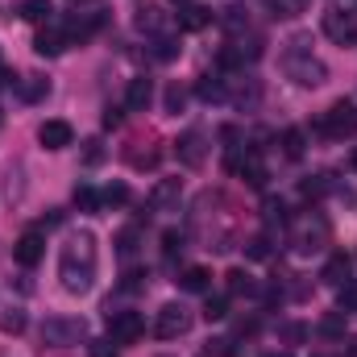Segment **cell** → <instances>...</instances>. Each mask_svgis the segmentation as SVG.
Masks as SVG:
<instances>
[{
    "label": "cell",
    "mask_w": 357,
    "mask_h": 357,
    "mask_svg": "<svg viewBox=\"0 0 357 357\" xmlns=\"http://www.w3.org/2000/svg\"><path fill=\"white\" fill-rule=\"evenodd\" d=\"M88 349H91V357H121V349H116L112 337H108V341H91Z\"/></svg>",
    "instance_id": "b9f144b4"
},
{
    "label": "cell",
    "mask_w": 357,
    "mask_h": 357,
    "mask_svg": "<svg viewBox=\"0 0 357 357\" xmlns=\"http://www.w3.org/2000/svg\"><path fill=\"white\" fill-rule=\"evenodd\" d=\"M303 46H307L303 38L291 42V50H287V59H282V71H287V79H295L299 88H320V84L328 79V67H324L312 50H303Z\"/></svg>",
    "instance_id": "7a4b0ae2"
},
{
    "label": "cell",
    "mask_w": 357,
    "mask_h": 357,
    "mask_svg": "<svg viewBox=\"0 0 357 357\" xmlns=\"http://www.w3.org/2000/svg\"><path fill=\"white\" fill-rule=\"evenodd\" d=\"M237 333H241V337H254V333H258V320H254V316H250V320H237Z\"/></svg>",
    "instance_id": "ee69618b"
},
{
    "label": "cell",
    "mask_w": 357,
    "mask_h": 357,
    "mask_svg": "<svg viewBox=\"0 0 357 357\" xmlns=\"http://www.w3.org/2000/svg\"><path fill=\"white\" fill-rule=\"evenodd\" d=\"M204 354L208 357H237V341H233V337H212V341L204 345Z\"/></svg>",
    "instance_id": "f1b7e54d"
},
{
    "label": "cell",
    "mask_w": 357,
    "mask_h": 357,
    "mask_svg": "<svg viewBox=\"0 0 357 357\" xmlns=\"http://www.w3.org/2000/svg\"><path fill=\"white\" fill-rule=\"evenodd\" d=\"M175 54H178V42H171V38H158V42H154V59H158V63H171Z\"/></svg>",
    "instance_id": "74e56055"
},
{
    "label": "cell",
    "mask_w": 357,
    "mask_h": 357,
    "mask_svg": "<svg viewBox=\"0 0 357 357\" xmlns=\"http://www.w3.org/2000/svg\"><path fill=\"white\" fill-rule=\"evenodd\" d=\"M116 254H121V258H133V254H137V229H121V237H116Z\"/></svg>",
    "instance_id": "836d02e7"
},
{
    "label": "cell",
    "mask_w": 357,
    "mask_h": 357,
    "mask_svg": "<svg viewBox=\"0 0 357 357\" xmlns=\"http://www.w3.org/2000/svg\"><path fill=\"white\" fill-rule=\"evenodd\" d=\"M75 208H79V212H96V208H100V191H91L88 183L75 187Z\"/></svg>",
    "instance_id": "d6a6232c"
},
{
    "label": "cell",
    "mask_w": 357,
    "mask_h": 357,
    "mask_svg": "<svg viewBox=\"0 0 357 357\" xmlns=\"http://www.w3.org/2000/svg\"><path fill=\"white\" fill-rule=\"evenodd\" d=\"M266 357H291V354H266Z\"/></svg>",
    "instance_id": "bcb514c9"
},
{
    "label": "cell",
    "mask_w": 357,
    "mask_h": 357,
    "mask_svg": "<svg viewBox=\"0 0 357 357\" xmlns=\"http://www.w3.org/2000/svg\"><path fill=\"white\" fill-rule=\"evenodd\" d=\"M208 282H212V274H208L204 266H187L183 274H178V287H183V291H195V295L208 291Z\"/></svg>",
    "instance_id": "ffe728a7"
},
{
    "label": "cell",
    "mask_w": 357,
    "mask_h": 357,
    "mask_svg": "<svg viewBox=\"0 0 357 357\" xmlns=\"http://www.w3.org/2000/svg\"><path fill=\"white\" fill-rule=\"evenodd\" d=\"M245 254H250L254 262H266V258H270V237H266V233L250 237V241H245Z\"/></svg>",
    "instance_id": "1f68e13d"
},
{
    "label": "cell",
    "mask_w": 357,
    "mask_h": 357,
    "mask_svg": "<svg viewBox=\"0 0 357 357\" xmlns=\"http://www.w3.org/2000/svg\"><path fill=\"white\" fill-rule=\"evenodd\" d=\"M183 204V178H158L150 191V208L154 212H178Z\"/></svg>",
    "instance_id": "8fae6325"
},
{
    "label": "cell",
    "mask_w": 357,
    "mask_h": 357,
    "mask_svg": "<svg viewBox=\"0 0 357 357\" xmlns=\"http://www.w3.org/2000/svg\"><path fill=\"white\" fill-rule=\"evenodd\" d=\"M175 154H178V162L191 167V171L204 167V158H208V142H204V133H199V129H187V133L175 142Z\"/></svg>",
    "instance_id": "30bf717a"
},
{
    "label": "cell",
    "mask_w": 357,
    "mask_h": 357,
    "mask_svg": "<svg viewBox=\"0 0 357 357\" xmlns=\"http://www.w3.org/2000/svg\"><path fill=\"white\" fill-rule=\"evenodd\" d=\"M17 84V96L25 100V104H38V100H46V91H50V84L42 79V75H21V79H13Z\"/></svg>",
    "instance_id": "d6986e66"
},
{
    "label": "cell",
    "mask_w": 357,
    "mask_h": 357,
    "mask_svg": "<svg viewBox=\"0 0 357 357\" xmlns=\"http://www.w3.org/2000/svg\"><path fill=\"white\" fill-rule=\"evenodd\" d=\"M341 357H357V337L349 341V345H345V354H341Z\"/></svg>",
    "instance_id": "f6af8a7d"
},
{
    "label": "cell",
    "mask_w": 357,
    "mask_h": 357,
    "mask_svg": "<svg viewBox=\"0 0 357 357\" xmlns=\"http://www.w3.org/2000/svg\"><path fill=\"white\" fill-rule=\"evenodd\" d=\"M328 245V220H299L295 225V250L299 254H316V250H324Z\"/></svg>",
    "instance_id": "ba28073f"
},
{
    "label": "cell",
    "mask_w": 357,
    "mask_h": 357,
    "mask_svg": "<svg viewBox=\"0 0 357 357\" xmlns=\"http://www.w3.org/2000/svg\"><path fill=\"white\" fill-rule=\"evenodd\" d=\"M220 25H225V29H233V33H241V29L250 25V21H245V8H225Z\"/></svg>",
    "instance_id": "d590c367"
},
{
    "label": "cell",
    "mask_w": 357,
    "mask_h": 357,
    "mask_svg": "<svg viewBox=\"0 0 357 357\" xmlns=\"http://www.w3.org/2000/svg\"><path fill=\"white\" fill-rule=\"evenodd\" d=\"M108 333L116 345H137L146 333V320H142V312H108Z\"/></svg>",
    "instance_id": "8992f818"
},
{
    "label": "cell",
    "mask_w": 357,
    "mask_h": 357,
    "mask_svg": "<svg viewBox=\"0 0 357 357\" xmlns=\"http://www.w3.org/2000/svg\"><path fill=\"white\" fill-rule=\"evenodd\" d=\"M38 142H42L46 150H67V146L75 142V129H71L67 121H42V129H38Z\"/></svg>",
    "instance_id": "7c38bea8"
},
{
    "label": "cell",
    "mask_w": 357,
    "mask_h": 357,
    "mask_svg": "<svg viewBox=\"0 0 357 357\" xmlns=\"http://www.w3.org/2000/svg\"><path fill=\"white\" fill-rule=\"evenodd\" d=\"M208 25H212V13H208L204 4H183V8H178V29L199 33V29H208Z\"/></svg>",
    "instance_id": "9a60e30c"
},
{
    "label": "cell",
    "mask_w": 357,
    "mask_h": 357,
    "mask_svg": "<svg viewBox=\"0 0 357 357\" xmlns=\"http://www.w3.org/2000/svg\"><path fill=\"white\" fill-rule=\"evenodd\" d=\"M121 121H125V112H121L116 104H108V108H104V129H116Z\"/></svg>",
    "instance_id": "7bdbcfd3"
},
{
    "label": "cell",
    "mask_w": 357,
    "mask_h": 357,
    "mask_svg": "<svg viewBox=\"0 0 357 357\" xmlns=\"http://www.w3.org/2000/svg\"><path fill=\"white\" fill-rule=\"evenodd\" d=\"M100 204H108V208H125V204H129V187H125V183H108V187L100 191Z\"/></svg>",
    "instance_id": "484cf974"
},
{
    "label": "cell",
    "mask_w": 357,
    "mask_h": 357,
    "mask_svg": "<svg viewBox=\"0 0 357 357\" xmlns=\"http://www.w3.org/2000/svg\"><path fill=\"white\" fill-rule=\"evenodd\" d=\"M320 337H345V312H328L320 320Z\"/></svg>",
    "instance_id": "4dcf8cb0"
},
{
    "label": "cell",
    "mask_w": 357,
    "mask_h": 357,
    "mask_svg": "<svg viewBox=\"0 0 357 357\" xmlns=\"http://www.w3.org/2000/svg\"><path fill=\"white\" fill-rule=\"evenodd\" d=\"M178 250H183V233L167 229V233H162V254H167V258H175Z\"/></svg>",
    "instance_id": "60d3db41"
},
{
    "label": "cell",
    "mask_w": 357,
    "mask_h": 357,
    "mask_svg": "<svg viewBox=\"0 0 357 357\" xmlns=\"http://www.w3.org/2000/svg\"><path fill=\"white\" fill-rule=\"evenodd\" d=\"M278 341H287V345H303V341H307V324H299V320L278 324Z\"/></svg>",
    "instance_id": "4316f807"
},
{
    "label": "cell",
    "mask_w": 357,
    "mask_h": 357,
    "mask_svg": "<svg viewBox=\"0 0 357 357\" xmlns=\"http://www.w3.org/2000/svg\"><path fill=\"white\" fill-rule=\"evenodd\" d=\"M316 133L333 137V142H345V137H357V108L349 100H337L328 112H320L316 121Z\"/></svg>",
    "instance_id": "3957f363"
},
{
    "label": "cell",
    "mask_w": 357,
    "mask_h": 357,
    "mask_svg": "<svg viewBox=\"0 0 357 357\" xmlns=\"http://www.w3.org/2000/svg\"><path fill=\"white\" fill-rule=\"evenodd\" d=\"M137 29L142 33H158L162 29V8L158 4H142L137 8Z\"/></svg>",
    "instance_id": "44dd1931"
},
{
    "label": "cell",
    "mask_w": 357,
    "mask_h": 357,
    "mask_svg": "<svg viewBox=\"0 0 357 357\" xmlns=\"http://www.w3.org/2000/svg\"><path fill=\"white\" fill-rule=\"evenodd\" d=\"M0 333H13V337H17V333H25V312H17V307H13V312H4V316H0Z\"/></svg>",
    "instance_id": "e575fe53"
},
{
    "label": "cell",
    "mask_w": 357,
    "mask_h": 357,
    "mask_svg": "<svg viewBox=\"0 0 357 357\" xmlns=\"http://www.w3.org/2000/svg\"><path fill=\"white\" fill-rule=\"evenodd\" d=\"M71 4H91V0H71Z\"/></svg>",
    "instance_id": "7dc6e473"
},
{
    "label": "cell",
    "mask_w": 357,
    "mask_h": 357,
    "mask_svg": "<svg viewBox=\"0 0 357 357\" xmlns=\"http://www.w3.org/2000/svg\"><path fill=\"white\" fill-rule=\"evenodd\" d=\"M191 312L183 307V303H162L158 307V320H154V333L162 337V341H178V337H187L191 333Z\"/></svg>",
    "instance_id": "5b68a950"
},
{
    "label": "cell",
    "mask_w": 357,
    "mask_h": 357,
    "mask_svg": "<svg viewBox=\"0 0 357 357\" xmlns=\"http://www.w3.org/2000/svg\"><path fill=\"white\" fill-rule=\"evenodd\" d=\"M42 254H46V237H42L38 229H25V233L17 237V245H13V258H17L25 270L38 266V262H42Z\"/></svg>",
    "instance_id": "9c48e42d"
},
{
    "label": "cell",
    "mask_w": 357,
    "mask_h": 357,
    "mask_svg": "<svg viewBox=\"0 0 357 357\" xmlns=\"http://www.w3.org/2000/svg\"><path fill=\"white\" fill-rule=\"evenodd\" d=\"M354 171H357V150H354Z\"/></svg>",
    "instance_id": "c3c4849f"
},
{
    "label": "cell",
    "mask_w": 357,
    "mask_h": 357,
    "mask_svg": "<svg viewBox=\"0 0 357 357\" xmlns=\"http://www.w3.org/2000/svg\"><path fill=\"white\" fill-rule=\"evenodd\" d=\"M324 33L337 46H354L357 42V13H349V8H328L324 13Z\"/></svg>",
    "instance_id": "52a82bcc"
},
{
    "label": "cell",
    "mask_w": 357,
    "mask_h": 357,
    "mask_svg": "<svg viewBox=\"0 0 357 357\" xmlns=\"http://www.w3.org/2000/svg\"><path fill=\"white\" fill-rule=\"evenodd\" d=\"M96 266H100V250H96V233L79 229L63 254H59V278H63V291L67 295H88L96 287Z\"/></svg>",
    "instance_id": "6da1fadb"
},
{
    "label": "cell",
    "mask_w": 357,
    "mask_h": 357,
    "mask_svg": "<svg viewBox=\"0 0 357 357\" xmlns=\"http://www.w3.org/2000/svg\"><path fill=\"white\" fill-rule=\"evenodd\" d=\"M25 21H33V25H42V21H50V13H54V4L50 0H25L21 8H17Z\"/></svg>",
    "instance_id": "7402d4cb"
},
{
    "label": "cell",
    "mask_w": 357,
    "mask_h": 357,
    "mask_svg": "<svg viewBox=\"0 0 357 357\" xmlns=\"http://www.w3.org/2000/svg\"><path fill=\"white\" fill-rule=\"evenodd\" d=\"M100 162H104V142L91 137V142H84V167H100Z\"/></svg>",
    "instance_id": "8d00e7d4"
},
{
    "label": "cell",
    "mask_w": 357,
    "mask_h": 357,
    "mask_svg": "<svg viewBox=\"0 0 357 357\" xmlns=\"http://www.w3.org/2000/svg\"><path fill=\"white\" fill-rule=\"evenodd\" d=\"M195 96H199L204 104H225V100H229V79H225L220 71H212V75H199Z\"/></svg>",
    "instance_id": "5bb4252c"
},
{
    "label": "cell",
    "mask_w": 357,
    "mask_h": 357,
    "mask_svg": "<svg viewBox=\"0 0 357 357\" xmlns=\"http://www.w3.org/2000/svg\"><path fill=\"white\" fill-rule=\"evenodd\" d=\"M183 104H187V91L178 88V84H171V88H167V112H183Z\"/></svg>",
    "instance_id": "f35d334b"
},
{
    "label": "cell",
    "mask_w": 357,
    "mask_h": 357,
    "mask_svg": "<svg viewBox=\"0 0 357 357\" xmlns=\"http://www.w3.org/2000/svg\"><path fill=\"white\" fill-rule=\"evenodd\" d=\"M42 341L54 345V349L79 345V341H88V320H79V316H50L42 324Z\"/></svg>",
    "instance_id": "277c9868"
},
{
    "label": "cell",
    "mask_w": 357,
    "mask_h": 357,
    "mask_svg": "<svg viewBox=\"0 0 357 357\" xmlns=\"http://www.w3.org/2000/svg\"><path fill=\"white\" fill-rule=\"evenodd\" d=\"M229 316V299H208L204 303V320H225Z\"/></svg>",
    "instance_id": "ab89813d"
},
{
    "label": "cell",
    "mask_w": 357,
    "mask_h": 357,
    "mask_svg": "<svg viewBox=\"0 0 357 357\" xmlns=\"http://www.w3.org/2000/svg\"><path fill=\"white\" fill-rule=\"evenodd\" d=\"M229 295H258V282L245 274V270H229Z\"/></svg>",
    "instance_id": "cb8c5ba5"
},
{
    "label": "cell",
    "mask_w": 357,
    "mask_h": 357,
    "mask_svg": "<svg viewBox=\"0 0 357 357\" xmlns=\"http://www.w3.org/2000/svg\"><path fill=\"white\" fill-rule=\"evenodd\" d=\"M337 312H357V278H349L345 287H337Z\"/></svg>",
    "instance_id": "83f0119b"
},
{
    "label": "cell",
    "mask_w": 357,
    "mask_h": 357,
    "mask_svg": "<svg viewBox=\"0 0 357 357\" xmlns=\"http://www.w3.org/2000/svg\"><path fill=\"white\" fill-rule=\"evenodd\" d=\"M150 100H154V84H150L146 75L129 79V91H125V104H129L133 112H146V108H150Z\"/></svg>",
    "instance_id": "2e32d148"
},
{
    "label": "cell",
    "mask_w": 357,
    "mask_h": 357,
    "mask_svg": "<svg viewBox=\"0 0 357 357\" xmlns=\"http://www.w3.org/2000/svg\"><path fill=\"white\" fill-rule=\"evenodd\" d=\"M100 25H104V13H88V17H71V21H67V38H71V42H88V38L96 33V29H100Z\"/></svg>",
    "instance_id": "ac0fdd59"
},
{
    "label": "cell",
    "mask_w": 357,
    "mask_h": 357,
    "mask_svg": "<svg viewBox=\"0 0 357 357\" xmlns=\"http://www.w3.org/2000/svg\"><path fill=\"white\" fill-rule=\"evenodd\" d=\"M303 8H307V0H266V13L270 17H282V21L299 17Z\"/></svg>",
    "instance_id": "603a6c76"
},
{
    "label": "cell",
    "mask_w": 357,
    "mask_h": 357,
    "mask_svg": "<svg viewBox=\"0 0 357 357\" xmlns=\"http://www.w3.org/2000/svg\"><path fill=\"white\" fill-rule=\"evenodd\" d=\"M349 270H354L349 254H333V258L324 262V270H320V278H324L328 287H345V282H349Z\"/></svg>",
    "instance_id": "e0dca14e"
},
{
    "label": "cell",
    "mask_w": 357,
    "mask_h": 357,
    "mask_svg": "<svg viewBox=\"0 0 357 357\" xmlns=\"http://www.w3.org/2000/svg\"><path fill=\"white\" fill-rule=\"evenodd\" d=\"M67 46H71V38H67V29H59V25H50V29H42V33L33 38V50H38L42 59H59Z\"/></svg>",
    "instance_id": "4fadbf2b"
},
{
    "label": "cell",
    "mask_w": 357,
    "mask_h": 357,
    "mask_svg": "<svg viewBox=\"0 0 357 357\" xmlns=\"http://www.w3.org/2000/svg\"><path fill=\"white\" fill-rule=\"evenodd\" d=\"M303 150H307L303 129H287V133H282V154H287V158H303Z\"/></svg>",
    "instance_id": "d4e9b609"
},
{
    "label": "cell",
    "mask_w": 357,
    "mask_h": 357,
    "mask_svg": "<svg viewBox=\"0 0 357 357\" xmlns=\"http://www.w3.org/2000/svg\"><path fill=\"white\" fill-rule=\"evenodd\" d=\"M324 191H328V175H312V178L299 183V195H303V199H320Z\"/></svg>",
    "instance_id": "f546056e"
}]
</instances>
